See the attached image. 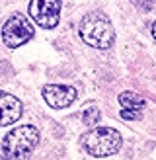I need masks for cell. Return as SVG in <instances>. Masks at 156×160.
Instances as JSON below:
<instances>
[{
  "mask_svg": "<svg viewBox=\"0 0 156 160\" xmlns=\"http://www.w3.org/2000/svg\"><path fill=\"white\" fill-rule=\"evenodd\" d=\"M78 33L86 45L94 49H109L113 43V26L101 12L86 14L82 22L78 23Z\"/></svg>",
  "mask_w": 156,
  "mask_h": 160,
  "instance_id": "obj_1",
  "label": "cell"
},
{
  "mask_svg": "<svg viewBox=\"0 0 156 160\" xmlns=\"http://www.w3.org/2000/svg\"><path fill=\"white\" fill-rule=\"evenodd\" d=\"M39 142V131L33 125H22L16 127L4 137L2 141V152L6 160H22L26 158Z\"/></svg>",
  "mask_w": 156,
  "mask_h": 160,
  "instance_id": "obj_2",
  "label": "cell"
},
{
  "mask_svg": "<svg viewBox=\"0 0 156 160\" xmlns=\"http://www.w3.org/2000/svg\"><path fill=\"white\" fill-rule=\"evenodd\" d=\"M80 142L86 148V152H90L92 156H109V154H115L121 148L123 139L115 129L100 127V129L88 131L80 139Z\"/></svg>",
  "mask_w": 156,
  "mask_h": 160,
  "instance_id": "obj_3",
  "label": "cell"
},
{
  "mask_svg": "<svg viewBox=\"0 0 156 160\" xmlns=\"http://www.w3.org/2000/svg\"><path fill=\"white\" fill-rule=\"evenodd\" d=\"M33 37V26L22 14L12 16L2 28V41L8 47H20Z\"/></svg>",
  "mask_w": 156,
  "mask_h": 160,
  "instance_id": "obj_4",
  "label": "cell"
},
{
  "mask_svg": "<svg viewBox=\"0 0 156 160\" xmlns=\"http://www.w3.org/2000/svg\"><path fill=\"white\" fill-rule=\"evenodd\" d=\"M29 14L41 28L51 29L61 18V0H31Z\"/></svg>",
  "mask_w": 156,
  "mask_h": 160,
  "instance_id": "obj_5",
  "label": "cell"
},
{
  "mask_svg": "<svg viewBox=\"0 0 156 160\" xmlns=\"http://www.w3.org/2000/svg\"><path fill=\"white\" fill-rule=\"evenodd\" d=\"M76 88L72 86H62V84H47L43 88V98L45 102L49 103L51 108L55 109H62V108H68L70 103L76 100Z\"/></svg>",
  "mask_w": 156,
  "mask_h": 160,
  "instance_id": "obj_6",
  "label": "cell"
},
{
  "mask_svg": "<svg viewBox=\"0 0 156 160\" xmlns=\"http://www.w3.org/2000/svg\"><path fill=\"white\" fill-rule=\"evenodd\" d=\"M22 115V102L12 94L0 92V125H12Z\"/></svg>",
  "mask_w": 156,
  "mask_h": 160,
  "instance_id": "obj_7",
  "label": "cell"
},
{
  "mask_svg": "<svg viewBox=\"0 0 156 160\" xmlns=\"http://www.w3.org/2000/svg\"><path fill=\"white\" fill-rule=\"evenodd\" d=\"M119 103L123 106V109L137 111V113H140V109L144 108V100L135 92H121L119 94Z\"/></svg>",
  "mask_w": 156,
  "mask_h": 160,
  "instance_id": "obj_8",
  "label": "cell"
},
{
  "mask_svg": "<svg viewBox=\"0 0 156 160\" xmlns=\"http://www.w3.org/2000/svg\"><path fill=\"white\" fill-rule=\"evenodd\" d=\"M82 121H84L86 125H96V123L100 121V111H98V108H94V106L86 108V109L82 111Z\"/></svg>",
  "mask_w": 156,
  "mask_h": 160,
  "instance_id": "obj_9",
  "label": "cell"
},
{
  "mask_svg": "<svg viewBox=\"0 0 156 160\" xmlns=\"http://www.w3.org/2000/svg\"><path fill=\"white\" fill-rule=\"evenodd\" d=\"M121 117L123 119H139L140 113H137V111H129V109H123L121 111Z\"/></svg>",
  "mask_w": 156,
  "mask_h": 160,
  "instance_id": "obj_10",
  "label": "cell"
},
{
  "mask_svg": "<svg viewBox=\"0 0 156 160\" xmlns=\"http://www.w3.org/2000/svg\"><path fill=\"white\" fill-rule=\"evenodd\" d=\"M152 35H154V39H156V22H154V26H152Z\"/></svg>",
  "mask_w": 156,
  "mask_h": 160,
  "instance_id": "obj_11",
  "label": "cell"
}]
</instances>
